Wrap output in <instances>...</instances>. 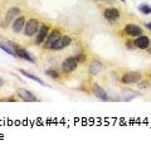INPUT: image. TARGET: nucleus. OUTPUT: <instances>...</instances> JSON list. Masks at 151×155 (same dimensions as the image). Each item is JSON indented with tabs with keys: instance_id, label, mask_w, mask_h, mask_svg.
I'll return each mask as SVG.
<instances>
[{
	"instance_id": "f257e3e1",
	"label": "nucleus",
	"mask_w": 151,
	"mask_h": 155,
	"mask_svg": "<svg viewBox=\"0 0 151 155\" xmlns=\"http://www.w3.org/2000/svg\"><path fill=\"white\" fill-rule=\"evenodd\" d=\"M25 9H27V6L20 5V4H13L6 8L4 6L3 15H2V18H0V28L5 29V30L8 28H10L11 23L17 19L19 15L25 13Z\"/></svg>"
},
{
	"instance_id": "f03ea898",
	"label": "nucleus",
	"mask_w": 151,
	"mask_h": 155,
	"mask_svg": "<svg viewBox=\"0 0 151 155\" xmlns=\"http://www.w3.org/2000/svg\"><path fill=\"white\" fill-rule=\"evenodd\" d=\"M42 19L40 17H38L37 14L34 13H28V18H27V21H25V27H24V30H23V35L28 39H32V38L37 34L38 29L40 27V23H42Z\"/></svg>"
},
{
	"instance_id": "7ed1b4c3",
	"label": "nucleus",
	"mask_w": 151,
	"mask_h": 155,
	"mask_svg": "<svg viewBox=\"0 0 151 155\" xmlns=\"http://www.w3.org/2000/svg\"><path fill=\"white\" fill-rule=\"evenodd\" d=\"M52 28H53V24H52V21L49 19H42L40 27H39V29H38L37 34L32 38L30 44L35 45V47H42V44L44 43L45 39H47V37H48Z\"/></svg>"
},
{
	"instance_id": "20e7f679",
	"label": "nucleus",
	"mask_w": 151,
	"mask_h": 155,
	"mask_svg": "<svg viewBox=\"0 0 151 155\" xmlns=\"http://www.w3.org/2000/svg\"><path fill=\"white\" fill-rule=\"evenodd\" d=\"M64 33H66L64 28H62V27H54V25H53V28L50 29V32H49V34L47 37V39H45L44 43L42 44V51L43 52H49V49H50V47L53 45V43L57 42Z\"/></svg>"
},
{
	"instance_id": "39448f33",
	"label": "nucleus",
	"mask_w": 151,
	"mask_h": 155,
	"mask_svg": "<svg viewBox=\"0 0 151 155\" xmlns=\"http://www.w3.org/2000/svg\"><path fill=\"white\" fill-rule=\"evenodd\" d=\"M78 64H79V61L77 59V57L68 56L62 61V63H60V71H62L63 76H68V74L73 73L76 69L78 68Z\"/></svg>"
},
{
	"instance_id": "423d86ee",
	"label": "nucleus",
	"mask_w": 151,
	"mask_h": 155,
	"mask_svg": "<svg viewBox=\"0 0 151 155\" xmlns=\"http://www.w3.org/2000/svg\"><path fill=\"white\" fill-rule=\"evenodd\" d=\"M72 42H73V37H72L71 34H68V33H64V34H63L62 37H60L57 42L53 43V45L50 47L49 52H50V53L60 52V51L66 49L67 47H69V45L72 44Z\"/></svg>"
},
{
	"instance_id": "0eeeda50",
	"label": "nucleus",
	"mask_w": 151,
	"mask_h": 155,
	"mask_svg": "<svg viewBox=\"0 0 151 155\" xmlns=\"http://www.w3.org/2000/svg\"><path fill=\"white\" fill-rule=\"evenodd\" d=\"M8 43H9L11 47L14 48V51L17 52L18 58H21V59H24L27 62H30V63H37V58L33 56L32 53H29L24 47H21L20 44L15 43L14 41H8Z\"/></svg>"
},
{
	"instance_id": "6e6552de",
	"label": "nucleus",
	"mask_w": 151,
	"mask_h": 155,
	"mask_svg": "<svg viewBox=\"0 0 151 155\" xmlns=\"http://www.w3.org/2000/svg\"><path fill=\"white\" fill-rule=\"evenodd\" d=\"M102 15H103L104 20H107L110 24H115V23L120 21V19H121V12L116 6L104 8L102 12Z\"/></svg>"
},
{
	"instance_id": "1a4fd4ad",
	"label": "nucleus",
	"mask_w": 151,
	"mask_h": 155,
	"mask_svg": "<svg viewBox=\"0 0 151 155\" xmlns=\"http://www.w3.org/2000/svg\"><path fill=\"white\" fill-rule=\"evenodd\" d=\"M141 80H142V74L140 72H136V71L125 72L120 78L121 83H124V84H136Z\"/></svg>"
},
{
	"instance_id": "9d476101",
	"label": "nucleus",
	"mask_w": 151,
	"mask_h": 155,
	"mask_svg": "<svg viewBox=\"0 0 151 155\" xmlns=\"http://www.w3.org/2000/svg\"><path fill=\"white\" fill-rule=\"evenodd\" d=\"M27 18H28V13H23L21 15H19V17L11 23L10 30H11L13 34H20V33H23L24 27H25Z\"/></svg>"
},
{
	"instance_id": "9b49d317",
	"label": "nucleus",
	"mask_w": 151,
	"mask_h": 155,
	"mask_svg": "<svg viewBox=\"0 0 151 155\" xmlns=\"http://www.w3.org/2000/svg\"><path fill=\"white\" fill-rule=\"evenodd\" d=\"M15 94H17V96L19 97V100H20V101H23V102H38V101H39V98H38L33 94V92H30L27 88L18 87L17 91H15Z\"/></svg>"
},
{
	"instance_id": "f8f14e48",
	"label": "nucleus",
	"mask_w": 151,
	"mask_h": 155,
	"mask_svg": "<svg viewBox=\"0 0 151 155\" xmlns=\"http://www.w3.org/2000/svg\"><path fill=\"white\" fill-rule=\"evenodd\" d=\"M122 32L128 38H136V37H140L141 34H143V28L137 24H133V23H128V24H126L124 27Z\"/></svg>"
},
{
	"instance_id": "ddd939ff",
	"label": "nucleus",
	"mask_w": 151,
	"mask_h": 155,
	"mask_svg": "<svg viewBox=\"0 0 151 155\" xmlns=\"http://www.w3.org/2000/svg\"><path fill=\"white\" fill-rule=\"evenodd\" d=\"M91 91H92V94L98 100H101V101H108V100H110L108 94L106 92V90L103 87H101L97 82H92V84H91Z\"/></svg>"
},
{
	"instance_id": "4468645a",
	"label": "nucleus",
	"mask_w": 151,
	"mask_h": 155,
	"mask_svg": "<svg viewBox=\"0 0 151 155\" xmlns=\"http://www.w3.org/2000/svg\"><path fill=\"white\" fill-rule=\"evenodd\" d=\"M103 67L104 66L100 59L93 58L92 61H91V63L88 64V74L89 76H97L103 69Z\"/></svg>"
},
{
	"instance_id": "2eb2a0df",
	"label": "nucleus",
	"mask_w": 151,
	"mask_h": 155,
	"mask_svg": "<svg viewBox=\"0 0 151 155\" xmlns=\"http://www.w3.org/2000/svg\"><path fill=\"white\" fill-rule=\"evenodd\" d=\"M135 45H136V48L137 49H141V51H145L150 47V44H151V41H150V38L147 35H143L141 34L140 37H136L135 39Z\"/></svg>"
},
{
	"instance_id": "dca6fc26",
	"label": "nucleus",
	"mask_w": 151,
	"mask_h": 155,
	"mask_svg": "<svg viewBox=\"0 0 151 155\" xmlns=\"http://www.w3.org/2000/svg\"><path fill=\"white\" fill-rule=\"evenodd\" d=\"M0 49H3L5 53L10 54V56H13V57H15V58H18L17 52L14 51V48L11 47L9 43H8V41L5 39L4 37H2V35H0Z\"/></svg>"
},
{
	"instance_id": "f3484780",
	"label": "nucleus",
	"mask_w": 151,
	"mask_h": 155,
	"mask_svg": "<svg viewBox=\"0 0 151 155\" xmlns=\"http://www.w3.org/2000/svg\"><path fill=\"white\" fill-rule=\"evenodd\" d=\"M44 73H45V76H48L49 78L56 80V81H60V78H62V76H63L62 71H60V69H57L56 67H49V68H47V69L44 71Z\"/></svg>"
},
{
	"instance_id": "a211bd4d",
	"label": "nucleus",
	"mask_w": 151,
	"mask_h": 155,
	"mask_svg": "<svg viewBox=\"0 0 151 155\" xmlns=\"http://www.w3.org/2000/svg\"><path fill=\"white\" fill-rule=\"evenodd\" d=\"M18 72H19L20 74H23L24 77H28V78H30V80H33V81L38 82L39 84H43V86H47V84H45V82H44L42 78H39L38 76H35V74H33V73H30V72H28V71H25V69L19 68V69H18Z\"/></svg>"
},
{
	"instance_id": "6ab92c4d",
	"label": "nucleus",
	"mask_w": 151,
	"mask_h": 155,
	"mask_svg": "<svg viewBox=\"0 0 151 155\" xmlns=\"http://www.w3.org/2000/svg\"><path fill=\"white\" fill-rule=\"evenodd\" d=\"M20 101L18 96L11 95V96H6V97H0V102H18Z\"/></svg>"
},
{
	"instance_id": "aec40b11",
	"label": "nucleus",
	"mask_w": 151,
	"mask_h": 155,
	"mask_svg": "<svg viewBox=\"0 0 151 155\" xmlns=\"http://www.w3.org/2000/svg\"><path fill=\"white\" fill-rule=\"evenodd\" d=\"M139 10H140L142 14H145V15L151 14V5H149V4H141V5L139 6Z\"/></svg>"
},
{
	"instance_id": "412c9836",
	"label": "nucleus",
	"mask_w": 151,
	"mask_h": 155,
	"mask_svg": "<svg viewBox=\"0 0 151 155\" xmlns=\"http://www.w3.org/2000/svg\"><path fill=\"white\" fill-rule=\"evenodd\" d=\"M125 47H126L127 49H130V51L135 49V48H136V45H135L133 39H126V42H125Z\"/></svg>"
},
{
	"instance_id": "4be33fe9",
	"label": "nucleus",
	"mask_w": 151,
	"mask_h": 155,
	"mask_svg": "<svg viewBox=\"0 0 151 155\" xmlns=\"http://www.w3.org/2000/svg\"><path fill=\"white\" fill-rule=\"evenodd\" d=\"M137 84H139V88H149V82H147V81H146V82H145V81L142 82V80H141Z\"/></svg>"
},
{
	"instance_id": "5701e85b",
	"label": "nucleus",
	"mask_w": 151,
	"mask_h": 155,
	"mask_svg": "<svg viewBox=\"0 0 151 155\" xmlns=\"http://www.w3.org/2000/svg\"><path fill=\"white\" fill-rule=\"evenodd\" d=\"M145 27H146V29H147V30H150V32H151V21L146 23V24H145Z\"/></svg>"
},
{
	"instance_id": "b1692460",
	"label": "nucleus",
	"mask_w": 151,
	"mask_h": 155,
	"mask_svg": "<svg viewBox=\"0 0 151 155\" xmlns=\"http://www.w3.org/2000/svg\"><path fill=\"white\" fill-rule=\"evenodd\" d=\"M4 84H5V82H4V80H3V78H0V88H2V87L4 86Z\"/></svg>"
},
{
	"instance_id": "393cba45",
	"label": "nucleus",
	"mask_w": 151,
	"mask_h": 155,
	"mask_svg": "<svg viewBox=\"0 0 151 155\" xmlns=\"http://www.w3.org/2000/svg\"><path fill=\"white\" fill-rule=\"evenodd\" d=\"M3 12H4V6H0V18H2V15H3Z\"/></svg>"
},
{
	"instance_id": "a878e982",
	"label": "nucleus",
	"mask_w": 151,
	"mask_h": 155,
	"mask_svg": "<svg viewBox=\"0 0 151 155\" xmlns=\"http://www.w3.org/2000/svg\"><path fill=\"white\" fill-rule=\"evenodd\" d=\"M96 2H100V3H102V2H107V0H96Z\"/></svg>"
},
{
	"instance_id": "bb28decb",
	"label": "nucleus",
	"mask_w": 151,
	"mask_h": 155,
	"mask_svg": "<svg viewBox=\"0 0 151 155\" xmlns=\"http://www.w3.org/2000/svg\"><path fill=\"white\" fill-rule=\"evenodd\" d=\"M146 51H147V52H149V53H151V48H150V47H149V48H147V49H146Z\"/></svg>"
},
{
	"instance_id": "cd10ccee",
	"label": "nucleus",
	"mask_w": 151,
	"mask_h": 155,
	"mask_svg": "<svg viewBox=\"0 0 151 155\" xmlns=\"http://www.w3.org/2000/svg\"><path fill=\"white\" fill-rule=\"evenodd\" d=\"M121 2H125V0H121Z\"/></svg>"
},
{
	"instance_id": "c85d7f7f",
	"label": "nucleus",
	"mask_w": 151,
	"mask_h": 155,
	"mask_svg": "<svg viewBox=\"0 0 151 155\" xmlns=\"http://www.w3.org/2000/svg\"><path fill=\"white\" fill-rule=\"evenodd\" d=\"M150 76H151V73H150Z\"/></svg>"
}]
</instances>
